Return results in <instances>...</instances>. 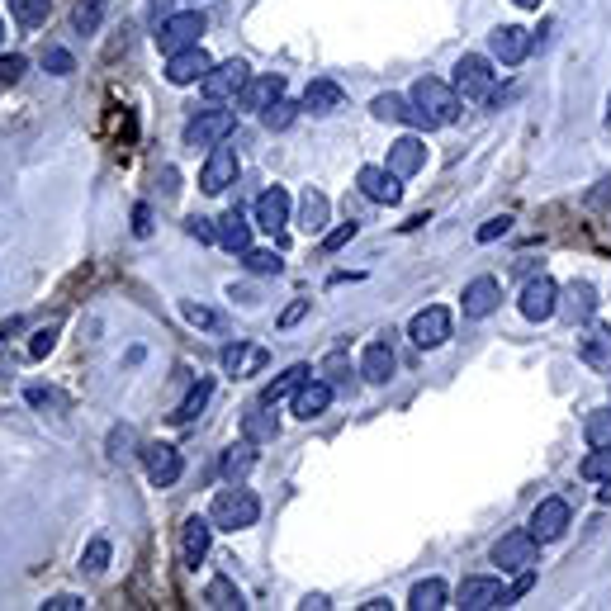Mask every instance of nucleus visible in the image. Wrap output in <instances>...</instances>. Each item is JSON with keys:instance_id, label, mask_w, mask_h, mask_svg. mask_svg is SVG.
Instances as JSON below:
<instances>
[{"instance_id": "obj_25", "label": "nucleus", "mask_w": 611, "mask_h": 611, "mask_svg": "<svg viewBox=\"0 0 611 611\" xmlns=\"http://www.w3.org/2000/svg\"><path fill=\"white\" fill-rule=\"evenodd\" d=\"M242 436L252 441V446H266L280 436V417L270 413V403H252L247 413H242Z\"/></svg>"}, {"instance_id": "obj_31", "label": "nucleus", "mask_w": 611, "mask_h": 611, "mask_svg": "<svg viewBox=\"0 0 611 611\" xmlns=\"http://www.w3.org/2000/svg\"><path fill=\"white\" fill-rule=\"evenodd\" d=\"M209 398H214V379H195V384H190V394L180 398V408L171 413V422H176V427H190V422L209 408Z\"/></svg>"}, {"instance_id": "obj_29", "label": "nucleus", "mask_w": 611, "mask_h": 611, "mask_svg": "<svg viewBox=\"0 0 611 611\" xmlns=\"http://www.w3.org/2000/svg\"><path fill=\"white\" fill-rule=\"evenodd\" d=\"M375 119L384 124H408V128H422V114L413 109V100H403V95H375V105H370Z\"/></svg>"}, {"instance_id": "obj_24", "label": "nucleus", "mask_w": 611, "mask_h": 611, "mask_svg": "<svg viewBox=\"0 0 611 611\" xmlns=\"http://www.w3.org/2000/svg\"><path fill=\"white\" fill-rule=\"evenodd\" d=\"M578 360L588 365V370H611V327H588L583 337H578Z\"/></svg>"}, {"instance_id": "obj_1", "label": "nucleus", "mask_w": 611, "mask_h": 611, "mask_svg": "<svg viewBox=\"0 0 611 611\" xmlns=\"http://www.w3.org/2000/svg\"><path fill=\"white\" fill-rule=\"evenodd\" d=\"M408 100H413V109L422 114V128H450L460 119V90L446 86V81H436V76H422Z\"/></svg>"}, {"instance_id": "obj_21", "label": "nucleus", "mask_w": 611, "mask_h": 611, "mask_svg": "<svg viewBox=\"0 0 611 611\" xmlns=\"http://www.w3.org/2000/svg\"><path fill=\"white\" fill-rule=\"evenodd\" d=\"M266 346H252V342H233V346H223V375H233V379H247L256 375V370H266Z\"/></svg>"}, {"instance_id": "obj_39", "label": "nucleus", "mask_w": 611, "mask_h": 611, "mask_svg": "<svg viewBox=\"0 0 611 611\" xmlns=\"http://www.w3.org/2000/svg\"><path fill=\"white\" fill-rule=\"evenodd\" d=\"M299 109H304V105H294V100H285V95H280L275 105H266V109H261V124H266L270 133H280V128H289V124H294V114H299Z\"/></svg>"}, {"instance_id": "obj_17", "label": "nucleus", "mask_w": 611, "mask_h": 611, "mask_svg": "<svg viewBox=\"0 0 611 611\" xmlns=\"http://www.w3.org/2000/svg\"><path fill=\"white\" fill-rule=\"evenodd\" d=\"M209 540H214V522L209 517H190V522L180 526V564L199 569V559L209 555Z\"/></svg>"}, {"instance_id": "obj_35", "label": "nucleus", "mask_w": 611, "mask_h": 611, "mask_svg": "<svg viewBox=\"0 0 611 611\" xmlns=\"http://www.w3.org/2000/svg\"><path fill=\"white\" fill-rule=\"evenodd\" d=\"M446 583H441V578H422V583H417L413 588V597H408V607L413 611H441L446 607Z\"/></svg>"}, {"instance_id": "obj_53", "label": "nucleus", "mask_w": 611, "mask_h": 611, "mask_svg": "<svg viewBox=\"0 0 611 611\" xmlns=\"http://www.w3.org/2000/svg\"><path fill=\"white\" fill-rule=\"evenodd\" d=\"M24 67H29V62H24V57H19V53L0 57V81H10V86H15L19 76H24Z\"/></svg>"}, {"instance_id": "obj_54", "label": "nucleus", "mask_w": 611, "mask_h": 611, "mask_svg": "<svg viewBox=\"0 0 611 611\" xmlns=\"http://www.w3.org/2000/svg\"><path fill=\"white\" fill-rule=\"evenodd\" d=\"M86 607V597H76V593H57L43 602V611H81Z\"/></svg>"}, {"instance_id": "obj_19", "label": "nucleus", "mask_w": 611, "mask_h": 611, "mask_svg": "<svg viewBox=\"0 0 611 611\" xmlns=\"http://www.w3.org/2000/svg\"><path fill=\"white\" fill-rule=\"evenodd\" d=\"M460 299H465V318H488L493 308L503 304V285H498L493 275H479V280H469L465 285Z\"/></svg>"}, {"instance_id": "obj_52", "label": "nucleus", "mask_w": 611, "mask_h": 611, "mask_svg": "<svg viewBox=\"0 0 611 611\" xmlns=\"http://www.w3.org/2000/svg\"><path fill=\"white\" fill-rule=\"evenodd\" d=\"M133 432H128V427H114V432H109V455H114V460H124V455H133Z\"/></svg>"}, {"instance_id": "obj_15", "label": "nucleus", "mask_w": 611, "mask_h": 611, "mask_svg": "<svg viewBox=\"0 0 611 611\" xmlns=\"http://www.w3.org/2000/svg\"><path fill=\"white\" fill-rule=\"evenodd\" d=\"M256 223L275 237V247H285V223H289V190H266V195L256 199Z\"/></svg>"}, {"instance_id": "obj_7", "label": "nucleus", "mask_w": 611, "mask_h": 611, "mask_svg": "<svg viewBox=\"0 0 611 611\" xmlns=\"http://www.w3.org/2000/svg\"><path fill=\"white\" fill-rule=\"evenodd\" d=\"M540 555V540L531 536V531H507L498 545H493V564L503 569V574H522V569H531Z\"/></svg>"}, {"instance_id": "obj_5", "label": "nucleus", "mask_w": 611, "mask_h": 611, "mask_svg": "<svg viewBox=\"0 0 611 611\" xmlns=\"http://www.w3.org/2000/svg\"><path fill=\"white\" fill-rule=\"evenodd\" d=\"M252 81V67L242 62V57H228V62H218V67H209V76L199 81L204 86V100H237L242 95V86Z\"/></svg>"}, {"instance_id": "obj_50", "label": "nucleus", "mask_w": 611, "mask_h": 611, "mask_svg": "<svg viewBox=\"0 0 611 611\" xmlns=\"http://www.w3.org/2000/svg\"><path fill=\"white\" fill-rule=\"evenodd\" d=\"M360 233V223H342V228H332V233H323V252H342L346 242Z\"/></svg>"}, {"instance_id": "obj_16", "label": "nucleus", "mask_w": 611, "mask_h": 611, "mask_svg": "<svg viewBox=\"0 0 611 611\" xmlns=\"http://www.w3.org/2000/svg\"><path fill=\"white\" fill-rule=\"evenodd\" d=\"M356 185L370 204H398V199H403V185H398V176L389 166H360Z\"/></svg>"}, {"instance_id": "obj_60", "label": "nucleus", "mask_w": 611, "mask_h": 611, "mask_svg": "<svg viewBox=\"0 0 611 611\" xmlns=\"http://www.w3.org/2000/svg\"><path fill=\"white\" fill-rule=\"evenodd\" d=\"M607 128H611V95H607Z\"/></svg>"}, {"instance_id": "obj_44", "label": "nucleus", "mask_w": 611, "mask_h": 611, "mask_svg": "<svg viewBox=\"0 0 611 611\" xmlns=\"http://www.w3.org/2000/svg\"><path fill=\"white\" fill-rule=\"evenodd\" d=\"M24 398H29L34 408H53V413H62V408H67V394H62V389H43V384H29V389H24Z\"/></svg>"}, {"instance_id": "obj_43", "label": "nucleus", "mask_w": 611, "mask_h": 611, "mask_svg": "<svg viewBox=\"0 0 611 611\" xmlns=\"http://www.w3.org/2000/svg\"><path fill=\"white\" fill-rule=\"evenodd\" d=\"M583 436H588V446H611V408H597V413L588 417Z\"/></svg>"}, {"instance_id": "obj_6", "label": "nucleus", "mask_w": 611, "mask_h": 611, "mask_svg": "<svg viewBox=\"0 0 611 611\" xmlns=\"http://www.w3.org/2000/svg\"><path fill=\"white\" fill-rule=\"evenodd\" d=\"M199 34H204V15H199V10H180V15H166L162 24H157V48L171 57V53H180V48H195Z\"/></svg>"}, {"instance_id": "obj_58", "label": "nucleus", "mask_w": 611, "mask_h": 611, "mask_svg": "<svg viewBox=\"0 0 611 611\" xmlns=\"http://www.w3.org/2000/svg\"><path fill=\"white\" fill-rule=\"evenodd\" d=\"M517 5H522V10H536V5H540V0H517Z\"/></svg>"}, {"instance_id": "obj_57", "label": "nucleus", "mask_w": 611, "mask_h": 611, "mask_svg": "<svg viewBox=\"0 0 611 611\" xmlns=\"http://www.w3.org/2000/svg\"><path fill=\"white\" fill-rule=\"evenodd\" d=\"M162 195H166V199L176 195V171H171V166H166V171H162Z\"/></svg>"}, {"instance_id": "obj_41", "label": "nucleus", "mask_w": 611, "mask_h": 611, "mask_svg": "<svg viewBox=\"0 0 611 611\" xmlns=\"http://www.w3.org/2000/svg\"><path fill=\"white\" fill-rule=\"evenodd\" d=\"M180 313H185V323H190V327H204V332H218V327H223V318H218L214 308L195 304V299H185V304H180Z\"/></svg>"}, {"instance_id": "obj_56", "label": "nucleus", "mask_w": 611, "mask_h": 611, "mask_svg": "<svg viewBox=\"0 0 611 611\" xmlns=\"http://www.w3.org/2000/svg\"><path fill=\"white\" fill-rule=\"evenodd\" d=\"M304 313H308V299H294V304H289L285 313H280V327H294L299 318H304Z\"/></svg>"}, {"instance_id": "obj_37", "label": "nucleus", "mask_w": 611, "mask_h": 611, "mask_svg": "<svg viewBox=\"0 0 611 611\" xmlns=\"http://www.w3.org/2000/svg\"><path fill=\"white\" fill-rule=\"evenodd\" d=\"M578 474L588 479V484H607L611 479V446H593L588 455H583V465H578Z\"/></svg>"}, {"instance_id": "obj_10", "label": "nucleus", "mask_w": 611, "mask_h": 611, "mask_svg": "<svg viewBox=\"0 0 611 611\" xmlns=\"http://www.w3.org/2000/svg\"><path fill=\"white\" fill-rule=\"evenodd\" d=\"M228 185H237V152L218 143V147H209V157H204L199 190H204V195H223Z\"/></svg>"}, {"instance_id": "obj_11", "label": "nucleus", "mask_w": 611, "mask_h": 611, "mask_svg": "<svg viewBox=\"0 0 611 611\" xmlns=\"http://www.w3.org/2000/svg\"><path fill=\"white\" fill-rule=\"evenodd\" d=\"M408 337H413V346H422V351H432V346L450 342V308L432 304V308H422V313H413Z\"/></svg>"}, {"instance_id": "obj_51", "label": "nucleus", "mask_w": 611, "mask_h": 611, "mask_svg": "<svg viewBox=\"0 0 611 611\" xmlns=\"http://www.w3.org/2000/svg\"><path fill=\"white\" fill-rule=\"evenodd\" d=\"M507 228H512V218L498 214V218H488V223H484V228H479L474 237H479V242H498V237H507Z\"/></svg>"}, {"instance_id": "obj_47", "label": "nucleus", "mask_w": 611, "mask_h": 611, "mask_svg": "<svg viewBox=\"0 0 611 611\" xmlns=\"http://www.w3.org/2000/svg\"><path fill=\"white\" fill-rule=\"evenodd\" d=\"M43 67L53 76H72L76 72V57L67 53V48H43Z\"/></svg>"}, {"instance_id": "obj_22", "label": "nucleus", "mask_w": 611, "mask_h": 611, "mask_svg": "<svg viewBox=\"0 0 611 611\" xmlns=\"http://www.w3.org/2000/svg\"><path fill=\"white\" fill-rule=\"evenodd\" d=\"M398 370V360H394V346L389 342H370L365 346V356H360V379L365 384H389Z\"/></svg>"}, {"instance_id": "obj_26", "label": "nucleus", "mask_w": 611, "mask_h": 611, "mask_svg": "<svg viewBox=\"0 0 611 611\" xmlns=\"http://www.w3.org/2000/svg\"><path fill=\"white\" fill-rule=\"evenodd\" d=\"M280 95H285V76H252L237 100H242V109H256V114H261V109L275 105Z\"/></svg>"}, {"instance_id": "obj_12", "label": "nucleus", "mask_w": 611, "mask_h": 611, "mask_svg": "<svg viewBox=\"0 0 611 611\" xmlns=\"http://www.w3.org/2000/svg\"><path fill=\"white\" fill-rule=\"evenodd\" d=\"M531 536L540 540V545H550V540H559L564 531H569V503L564 498H540L536 512H531V526H526Z\"/></svg>"}, {"instance_id": "obj_32", "label": "nucleus", "mask_w": 611, "mask_h": 611, "mask_svg": "<svg viewBox=\"0 0 611 611\" xmlns=\"http://www.w3.org/2000/svg\"><path fill=\"white\" fill-rule=\"evenodd\" d=\"M308 375H313V365H304V360H299V365H289L285 375H275V379L266 384V394H261V403H270V408H275L280 398H294V389H299V384H304Z\"/></svg>"}, {"instance_id": "obj_33", "label": "nucleus", "mask_w": 611, "mask_h": 611, "mask_svg": "<svg viewBox=\"0 0 611 611\" xmlns=\"http://www.w3.org/2000/svg\"><path fill=\"white\" fill-rule=\"evenodd\" d=\"M204 602L218 611H242L247 607V597H242V588H237L233 578H214L209 588H204Z\"/></svg>"}, {"instance_id": "obj_9", "label": "nucleus", "mask_w": 611, "mask_h": 611, "mask_svg": "<svg viewBox=\"0 0 611 611\" xmlns=\"http://www.w3.org/2000/svg\"><path fill=\"white\" fill-rule=\"evenodd\" d=\"M531 48H536V38H531V29H522V24H503V29L488 34V53H493V62H503V67L526 62Z\"/></svg>"}, {"instance_id": "obj_28", "label": "nucleus", "mask_w": 611, "mask_h": 611, "mask_svg": "<svg viewBox=\"0 0 611 611\" xmlns=\"http://www.w3.org/2000/svg\"><path fill=\"white\" fill-rule=\"evenodd\" d=\"M327 214H332V204H327L323 190H313L308 185L304 195H299V228H304L308 237H318L327 228Z\"/></svg>"}, {"instance_id": "obj_48", "label": "nucleus", "mask_w": 611, "mask_h": 611, "mask_svg": "<svg viewBox=\"0 0 611 611\" xmlns=\"http://www.w3.org/2000/svg\"><path fill=\"white\" fill-rule=\"evenodd\" d=\"M100 10H105L100 0H81V5H76V29H81V34H95V29H100Z\"/></svg>"}, {"instance_id": "obj_49", "label": "nucleus", "mask_w": 611, "mask_h": 611, "mask_svg": "<svg viewBox=\"0 0 611 611\" xmlns=\"http://www.w3.org/2000/svg\"><path fill=\"white\" fill-rule=\"evenodd\" d=\"M185 233L195 237V242H204V247H209V242H218V223L214 218H185Z\"/></svg>"}, {"instance_id": "obj_38", "label": "nucleus", "mask_w": 611, "mask_h": 611, "mask_svg": "<svg viewBox=\"0 0 611 611\" xmlns=\"http://www.w3.org/2000/svg\"><path fill=\"white\" fill-rule=\"evenodd\" d=\"M10 15H15L24 29H38L43 19L53 15V0H10Z\"/></svg>"}, {"instance_id": "obj_30", "label": "nucleus", "mask_w": 611, "mask_h": 611, "mask_svg": "<svg viewBox=\"0 0 611 611\" xmlns=\"http://www.w3.org/2000/svg\"><path fill=\"white\" fill-rule=\"evenodd\" d=\"M304 109H308V114H337V109H342V86H337V81H327V76L308 81Z\"/></svg>"}, {"instance_id": "obj_18", "label": "nucleus", "mask_w": 611, "mask_h": 611, "mask_svg": "<svg viewBox=\"0 0 611 611\" xmlns=\"http://www.w3.org/2000/svg\"><path fill=\"white\" fill-rule=\"evenodd\" d=\"M143 465H147V479H152V484H157V488H171L180 479L185 460H180L176 446H162V441H157V446L143 450Z\"/></svg>"}, {"instance_id": "obj_3", "label": "nucleus", "mask_w": 611, "mask_h": 611, "mask_svg": "<svg viewBox=\"0 0 611 611\" xmlns=\"http://www.w3.org/2000/svg\"><path fill=\"white\" fill-rule=\"evenodd\" d=\"M455 90L474 100V105H493L498 100V72H493V62L479 53H465L455 62Z\"/></svg>"}, {"instance_id": "obj_36", "label": "nucleus", "mask_w": 611, "mask_h": 611, "mask_svg": "<svg viewBox=\"0 0 611 611\" xmlns=\"http://www.w3.org/2000/svg\"><path fill=\"white\" fill-rule=\"evenodd\" d=\"M252 465H256V450H252V441L242 436V446H228V455H223V479H242V474H252Z\"/></svg>"}, {"instance_id": "obj_42", "label": "nucleus", "mask_w": 611, "mask_h": 611, "mask_svg": "<svg viewBox=\"0 0 611 611\" xmlns=\"http://www.w3.org/2000/svg\"><path fill=\"white\" fill-rule=\"evenodd\" d=\"M242 261H247V270H252V275H280V270H285L280 252H261V247H252V252H242Z\"/></svg>"}, {"instance_id": "obj_8", "label": "nucleus", "mask_w": 611, "mask_h": 611, "mask_svg": "<svg viewBox=\"0 0 611 611\" xmlns=\"http://www.w3.org/2000/svg\"><path fill=\"white\" fill-rule=\"evenodd\" d=\"M526 323H545V318H555L559 313V285L550 275H536V280H526L522 299H517Z\"/></svg>"}, {"instance_id": "obj_14", "label": "nucleus", "mask_w": 611, "mask_h": 611, "mask_svg": "<svg viewBox=\"0 0 611 611\" xmlns=\"http://www.w3.org/2000/svg\"><path fill=\"white\" fill-rule=\"evenodd\" d=\"M209 67H214L209 53L195 43V48H180V53L166 57V81H171V86H195V81L209 76Z\"/></svg>"}, {"instance_id": "obj_61", "label": "nucleus", "mask_w": 611, "mask_h": 611, "mask_svg": "<svg viewBox=\"0 0 611 611\" xmlns=\"http://www.w3.org/2000/svg\"><path fill=\"white\" fill-rule=\"evenodd\" d=\"M0 38H5V19H0Z\"/></svg>"}, {"instance_id": "obj_59", "label": "nucleus", "mask_w": 611, "mask_h": 611, "mask_svg": "<svg viewBox=\"0 0 611 611\" xmlns=\"http://www.w3.org/2000/svg\"><path fill=\"white\" fill-rule=\"evenodd\" d=\"M0 375H10V360H0Z\"/></svg>"}, {"instance_id": "obj_34", "label": "nucleus", "mask_w": 611, "mask_h": 611, "mask_svg": "<svg viewBox=\"0 0 611 611\" xmlns=\"http://www.w3.org/2000/svg\"><path fill=\"white\" fill-rule=\"evenodd\" d=\"M564 299H569V304H564V313H569V323H588V318L597 313V289H593V285H578V280H574Z\"/></svg>"}, {"instance_id": "obj_2", "label": "nucleus", "mask_w": 611, "mask_h": 611, "mask_svg": "<svg viewBox=\"0 0 611 611\" xmlns=\"http://www.w3.org/2000/svg\"><path fill=\"white\" fill-rule=\"evenodd\" d=\"M256 517H261V498H256L252 488H223L214 498V507H209V522H214V531H247V526H256Z\"/></svg>"}, {"instance_id": "obj_45", "label": "nucleus", "mask_w": 611, "mask_h": 611, "mask_svg": "<svg viewBox=\"0 0 611 611\" xmlns=\"http://www.w3.org/2000/svg\"><path fill=\"white\" fill-rule=\"evenodd\" d=\"M318 375H323L332 389H346V384H351V360H346V356H327Z\"/></svg>"}, {"instance_id": "obj_55", "label": "nucleus", "mask_w": 611, "mask_h": 611, "mask_svg": "<svg viewBox=\"0 0 611 611\" xmlns=\"http://www.w3.org/2000/svg\"><path fill=\"white\" fill-rule=\"evenodd\" d=\"M133 233H138V237L152 233V209H147V204H138V209H133Z\"/></svg>"}, {"instance_id": "obj_23", "label": "nucleus", "mask_w": 611, "mask_h": 611, "mask_svg": "<svg viewBox=\"0 0 611 611\" xmlns=\"http://www.w3.org/2000/svg\"><path fill=\"white\" fill-rule=\"evenodd\" d=\"M422 166H427V143H422V138H398V143L389 147V171H394L398 180L417 176Z\"/></svg>"}, {"instance_id": "obj_13", "label": "nucleus", "mask_w": 611, "mask_h": 611, "mask_svg": "<svg viewBox=\"0 0 611 611\" xmlns=\"http://www.w3.org/2000/svg\"><path fill=\"white\" fill-rule=\"evenodd\" d=\"M460 611H488V607H507V588L498 578H465L460 593H455Z\"/></svg>"}, {"instance_id": "obj_4", "label": "nucleus", "mask_w": 611, "mask_h": 611, "mask_svg": "<svg viewBox=\"0 0 611 611\" xmlns=\"http://www.w3.org/2000/svg\"><path fill=\"white\" fill-rule=\"evenodd\" d=\"M237 128V114L233 109H199L195 119L185 124V147H218L228 133Z\"/></svg>"}, {"instance_id": "obj_27", "label": "nucleus", "mask_w": 611, "mask_h": 611, "mask_svg": "<svg viewBox=\"0 0 611 611\" xmlns=\"http://www.w3.org/2000/svg\"><path fill=\"white\" fill-rule=\"evenodd\" d=\"M218 242L228 247V252H252V223H247V214L242 209H228V214L218 218Z\"/></svg>"}, {"instance_id": "obj_20", "label": "nucleus", "mask_w": 611, "mask_h": 611, "mask_svg": "<svg viewBox=\"0 0 611 611\" xmlns=\"http://www.w3.org/2000/svg\"><path fill=\"white\" fill-rule=\"evenodd\" d=\"M332 384L327 379H313L308 375L299 389H294V417H304V422H313V417H323L327 413V403H332Z\"/></svg>"}, {"instance_id": "obj_40", "label": "nucleus", "mask_w": 611, "mask_h": 611, "mask_svg": "<svg viewBox=\"0 0 611 611\" xmlns=\"http://www.w3.org/2000/svg\"><path fill=\"white\" fill-rule=\"evenodd\" d=\"M109 555H114V545H109L105 536H95L86 545V555H81V569H86V574H105V569H109Z\"/></svg>"}, {"instance_id": "obj_46", "label": "nucleus", "mask_w": 611, "mask_h": 611, "mask_svg": "<svg viewBox=\"0 0 611 611\" xmlns=\"http://www.w3.org/2000/svg\"><path fill=\"white\" fill-rule=\"evenodd\" d=\"M57 332H62V323L38 327V332H34V342H29V360H43V356H48V351L57 346Z\"/></svg>"}]
</instances>
